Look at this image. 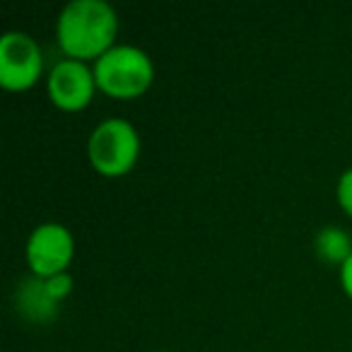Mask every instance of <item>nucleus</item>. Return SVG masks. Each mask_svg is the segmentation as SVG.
<instances>
[{
    "label": "nucleus",
    "instance_id": "obj_1",
    "mask_svg": "<svg viewBox=\"0 0 352 352\" xmlns=\"http://www.w3.org/2000/svg\"><path fill=\"white\" fill-rule=\"evenodd\" d=\"M118 12L107 0H70L56 20V44L65 58L94 63L118 44Z\"/></svg>",
    "mask_w": 352,
    "mask_h": 352
},
{
    "label": "nucleus",
    "instance_id": "obj_2",
    "mask_svg": "<svg viewBox=\"0 0 352 352\" xmlns=\"http://www.w3.org/2000/svg\"><path fill=\"white\" fill-rule=\"evenodd\" d=\"M97 89L116 102H133L155 85V60L135 44H116L92 63Z\"/></svg>",
    "mask_w": 352,
    "mask_h": 352
},
{
    "label": "nucleus",
    "instance_id": "obj_3",
    "mask_svg": "<svg viewBox=\"0 0 352 352\" xmlns=\"http://www.w3.org/2000/svg\"><path fill=\"white\" fill-rule=\"evenodd\" d=\"M140 133L128 118H104L87 138V162L104 179L131 174L140 160Z\"/></svg>",
    "mask_w": 352,
    "mask_h": 352
},
{
    "label": "nucleus",
    "instance_id": "obj_4",
    "mask_svg": "<svg viewBox=\"0 0 352 352\" xmlns=\"http://www.w3.org/2000/svg\"><path fill=\"white\" fill-rule=\"evenodd\" d=\"M44 78V51L32 34L10 30L0 36V87L30 92Z\"/></svg>",
    "mask_w": 352,
    "mask_h": 352
},
{
    "label": "nucleus",
    "instance_id": "obj_5",
    "mask_svg": "<svg viewBox=\"0 0 352 352\" xmlns=\"http://www.w3.org/2000/svg\"><path fill=\"white\" fill-rule=\"evenodd\" d=\"M27 268L34 278L68 273L75 261V236L60 222H41L30 232L25 244Z\"/></svg>",
    "mask_w": 352,
    "mask_h": 352
},
{
    "label": "nucleus",
    "instance_id": "obj_6",
    "mask_svg": "<svg viewBox=\"0 0 352 352\" xmlns=\"http://www.w3.org/2000/svg\"><path fill=\"white\" fill-rule=\"evenodd\" d=\"M97 80H94L92 63L82 60L60 58L51 65L46 75V97L58 111L78 113L92 104L97 94Z\"/></svg>",
    "mask_w": 352,
    "mask_h": 352
},
{
    "label": "nucleus",
    "instance_id": "obj_7",
    "mask_svg": "<svg viewBox=\"0 0 352 352\" xmlns=\"http://www.w3.org/2000/svg\"><path fill=\"white\" fill-rule=\"evenodd\" d=\"M12 307L25 321L36 323V326H46L58 316V307L54 299L46 294L44 280L30 275L17 285L15 294H12Z\"/></svg>",
    "mask_w": 352,
    "mask_h": 352
},
{
    "label": "nucleus",
    "instance_id": "obj_8",
    "mask_svg": "<svg viewBox=\"0 0 352 352\" xmlns=\"http://www.w3.org/2000/svg\"><path fill=\"white\" fill-rule=\"evenodd\" d=\"M314 251H316V256L323 263L340 268L352 256V236L347 234V230H342L338 225L321 227L316 232V236H314Z\"/></svg>",
    "mask_w": 352,
    "mask_h": 352
},
{
    "label": "nucleus",
    "instance_id": "obj_9",
    "mask_svg": "<svg viewBox=\"0 0 352 352\" xmlns=\"http://www.w3.org/2000/svg\"><path fill=\"white\" fill-rule=\"evenodd\" d=\"M44 287H46V294L54 299L56 304H63L65 299L73 294L75 289V278L70 273H60V275H54V278H46L44 280Z\"/></svg>",
    "mask_w": 352,
    "mask_h": 352
},
{
    "label": "nucleus",
    "instance_id": "obj_10",
    "mask_svg": "<svg viewBox=\"0 0 352 352\" xmlns=\"http://www.w3.org/2000/svg\"><path fill=\"white\" fill-rule=\"evenodd\" d=\"M336 201H338V206H340V210L352 220V166H347V169L338 176Z\"/></svg>",
    "mask_w": 352,
    "mask_h": 352
},
{
    "label": "nucleus",
    "instance_id": "obj_11",
    "mask_svg": "<svg viewBox=\"0 0 352 352\" xmlns=\"http://www.w3.org/2000/svg\"><path fill=\"white\" fill-rule=\"evenodd\" d=\"M338 283H340V289L345 292V297L352 302V256L338 268Z\"/></svg>",
    "mask_w": 352,
    "mask_h": 352
},
{
    "label": "nucleus",
    "instance_id": "obj_12",
    "mask_svg": "<svg viewBox=\"0 0 352 352\" xmlns=\"http://www.w3.org/2000/svg\"><path fill=\"white\" fill-rule=\"evenodd\" d=\"M152 352H166V350H152Z\"/></svg>",
    "mask_w": 352,
    "mask_h": 352
}]
</instances>
